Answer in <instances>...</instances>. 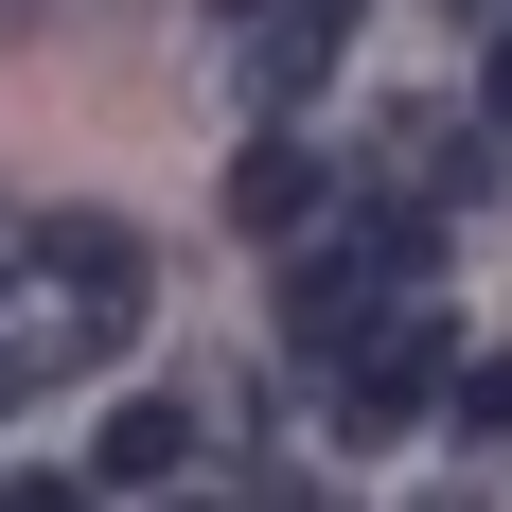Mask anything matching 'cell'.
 Here are the masks:
<instances>
[{
  "instance_id": "obj_10",
  "label": "cell",
  "mask_w": 512,
  "mask_h": 512,
  "mask_svg": "<svg viewBox=\"0 0 512 512\" xmlns=\"http://www.w3.org/2000/svg\"><path fill=\"white\" fill-rule=\"evenodd\" d=\"M495 124H512V36H495Z\"/></svg>"
},
{
  "instance_id": "obj_2",
  "label": "cell",
  "mask_w": 512,
  "mask_h": 512,
  "mask_svg": "<svg viewBox=\"0 0 512 512\" xmlns=\"http://www.w3.org/2000/svg\"><path fill=\"white\" fill-rule=\"evenodd\" d=\"M460 371H442V318H371V354L336 371V442H407Z\"/></svg>"
},
{
  "instance_id": "obj_9",
  "label": "cell",
  "mask_w": 512,
  "mask_h": 512,
  "mask_svg": "<svg viewBox=\"0 0 512 512\" xmlns=\"http://www.w3.org/2000/svg\"><path fill=\"white\" fill-rule=\"evenodd\" d=\"M248 512H318V477H265V495H248Z\"/></svg>"
},
{
  "instance_id": "obj_6",
  "label": "cell",
  "mask_w": 512,
  "mask_h": 512,
  "mask_svg": "<svg viewBox=\"0 0 512 512\" xmlns=\"http://www.w3.org/2000/svg\"><path fill=\"white\" fill-rule=\"evenodd\" d=\"M336 36H354V0H283V18H265V53H248V89H265V106H301L318 71H336Z\"/></svg>"
},
{
  "instance_id": "obj_3",
  "label": "cell",
  "mask_w": 512,
  "mask_h": 512,
  "mask_svg": "<svg viewBox=\"0 0 512 512\" xmlns=\"http://www.w3.org/2000/svg\"><path fill=\"white\" fill-rule=\"evenodd\" d=\"M283 336H301L318 371L371 354V248H301V265H283Z\"/></svg>"
},
{
  "instance_id": "obj_5",
  "label": "cell",
  "mask_w": 512,
  "mask_h": 512,
  "mask_svg": "<svg viewBox=\"0 0 512 512\" xmlns=\"http://www.w3.org/2000/svg\"><path fill=\"white\" fill-rule=\"evenodd\" d=\"M195 460V407H177V389H124V407L89 424V477H177Z\"/></svg>"
},
{
  "instance_id": "obj_8",
  "label": "cell",
  "mask_w": 512,
  "mask_h": 512,
  "mask_svg": "<svg viewBox=\"0 0 512 512\" xmlns=\"http://www.w3.org/2000/svg\"><path fill=\"white\" fill-rule=\"evenodd\" d=\"M0 512H89V460H71V477H18Z\"/></svg>"
},
{
  "instance_id": "obj_11",
  "label": "cell",
  "mask_w": 512,
  "mask_h": 512,
  "mask_svg": "<svg viewBox=\"0 0 512 512\" xmlns=\"http://www.w3.org/2000/svg\"><path fill=\"white\" fill-rule=\"evenodd\" d=\"M424 512H477V495H424Z\"/></svg>"
},
{
  "instance_id": "obj_1",
  "label": "cell",
  "mask_w": 512,
  "mask_h": 512,
  "mask_svg": "<svg viewBox=\"0 0 512 512\" xmlns=\"http://www.w3.org/2000/svg\"><path fill=\"white\" fill-rule=\"evenodd\" d=\"M36 283L71 301V318H53V354H124V336H142V230L71 212V230H36Z\"/></svg>"
},
{
  "instance_id": "obj_7",
  "label": "cell",
  "mask_w": 512,
  "mask_h": 512,
  "mask_svg": "<svg viewBox=\"0 0 512 512\" xmlns=\"http://www.w3.org/2000/svg\"><path fill=\"white\" fill-rule=\"evenodd\" d=\"M442 407H460V442H512V354H477L460 389H442Z\"/></svg>"
},
{
  "instance_id": "obj_12",
  "label": "cell",
  "mask_w": 512,
  "mask_h": 512,
  "mask_svg": "<svg viewBox=\"0 0 512 512\" xmlns=\"http://www.w3.org/2000/svg\"><path fill=\"white\" fill-rule=\"evenodd\" d=\"M177 512H212V495H177Z\"/></svg>"
},
{
  "instance_id": "obj_4",
  "label": "cell",
  "mask_w": 512,
  "mask_h": 512,
  "mask_svg": "<svg viewBox=\"0 0 512 512\" xmlns=\"http://www.w3.org/2000/svg\"><path fill=\"white\" fill-rule=\"evenodd\" d=\"M318 195H336V177H318L301 124H265V142L230 159V230H265V248H301V212H318Z\"/></svg>"
}]
</instances>
